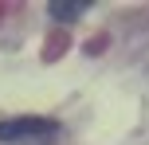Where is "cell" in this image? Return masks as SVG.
<instances>
[{
	"label": "cell",
	"instance_id": "6da1fadb",
	"mask_svg": "<svg viewBox=\"0 0 149 145\" xmlns=\"http://www.w3.org/2000/svg\"><path fill=\"white\" fill-rule=\"evenodd\" d=\"M59 126L47 118H8L0 122V141H28V137H55Z\"/></svg>",
	"mask_w": 149,
	"mask_h": 145
},
{
	"label": "cell",
	"instance_id": "7a4b0ae2",
	"mask_svg": "<svg viewBox=\"0 0 149 145\" xmlns=\"http://www.w3.org/2000/svg\"><path fill=\"white\" fill-rule=\"evenodd\" d=\"M47 8H51V20H59V24H71V20H79V16L86 12L90 4H86V0H51Z\"/></svg>",
	"mask_w": 149,
	"mask_h": 145
}]
</instances>
